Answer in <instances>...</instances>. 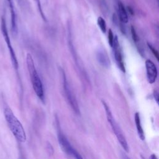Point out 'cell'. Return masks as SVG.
<instances>
[{"label":"cell","mask_w":159,"mask_h":159,"mask_svg":"<svg viewBox=\"0 0 159 159\" xmlns=\"http://www.w3.org/2000/svg\"><path fill=\"white\" fill-rule=\"evenodd\" d=\"M3 112L7 124L14 137L19 142H25L27 137L24 128L11 109L8 106H6L4 107Z\"/></svg>","instance_id":"6da1fadb"},{"label":"cell","mask_w":159,"mask_h":159,"mask_svg":"<svg viewBox=\"0 0 159 159\" xmlns=\"http://www.w3.org/2000/svg\"><path fill=\"white\" fill-rule=\"evenodd\" d=\"M26 64L30 78L31 80L32 85L37 97L42 101H44V91L43 84L40 76L35 68L34 60L30 53L26 55Z\"/></svg>","instance_id":"7a4b0ae2"},{"label":"cell","mask_w":159,"mask_h":159,"mask_svg":"<svg viewBox=\"0 0 159 159\" xmlns=\"http://www.w3.org/2000/svg\"><path fill=\"white\" fill-rule=\"evenodd\" d=\"M102 105H103L105 111H106L107 120L109 124H110V125L113 130V132L114 133L115 135L116 136L117 139L119 141V142L120 143L121 147L123 148V149L126 152H129L128 144H127V142L126 141V139L122 131L121 130L118 124L117 123L115 119L114 118L112 114L108 105L104 101H102Z\"/></svg>","instance_id":"3957f363"},{"label":"cell","mask_w":159,"mask_h":159,"mask_svg":"<svg viewBox=\"0 0 159 159\" xmlns=\"http://www.w3.org/2000/svg\"><path fill=\"white\" fill-rule=\"evenodd\" d=\"M1 33L2 34V36L4 37V41L6 42V44L7 45V47L9 50L12 64L14 68L17 70H18V68H19V63H18V61H17L14 50L11 44V39H10L9 35V33L7 31V29L6 20L4 17H2L1 20Z\"/></svg>","instance_id":"277c9868"},{"label":"cell","mask_w":159,"mask_h":159,"mask_svg":"<svg viewBox=\"0 0 159 159\" xmlns=\"http://www.w3.org/2000/svg\"><path fill=\"white\" fill-rule=\"evenodd\" d=\"M61 73L62 80H63V91H64L66 98L68 103L71 106V108L74 111V112L75 113H76L77 114H79L80 109H79L77 101H76V98H75V97L69 86V84H68L66 78L65 73L63 69H61Z\"/></svg>","instance_id":"5b68a950"},{"label":"cell","mask_w":159,"mask_h":159,"mask_svg":"<svg viewBox=\"0 0 159 159\" xmlns=\"http://www.w3.org/2000/svg\"><path fill=\"white\" fill-rule=\"evenodd\" d=\"M58 142L62 150L68 155L72 156L75 159H83L80 154L72 147L66 137L60 132L58 133Z\"/></svg>","instance_id":"8992f818"},{"label":"cell","mask_w":159,"mask_h":159,"mask_svg":"<svg viewBox=\"0 0 159 159\" xmlns=\"http://www.w3.org/2000/svg\"><path fill=\"white\" fill-rule=\"evenodd\" d=\"M145 68L147 81L149 83L153 84L155 82L157 77V69L154 63L150 60L145 61Z\"/></svg>","instance_id":"52a82bcc"},{"label":"cell","mask_w":159,"mask_h":159,"mask_svg":"<svg viewBox=\"0 0 159 159\" xmlns=\"http://www.w3.org/2000/svg\"><path fill=\"white\" fill-rule=\"evenodd\" d=\"M114 49V57L115 59L116 60V62L118 65V66L120 68V69L123 71L125 72V67H124V64L123 62V58H122V55L121 53V52L120 50V47H119V43L118 41V39L117 36H115L114 38V42H113V45L112 47Z\"/></svg>","instance_id":"ba28073f"},{"label":"cell","mask_w":159,"mask_h":159,"mask_svg":"<svg viewBox=\"0 0 159 159\" xmlns=\"http://www.w3.org/2000/svg\"><path fill=\"white\" fill-rule=\"evenodd\" d=\"M8 5L10 11L11 16V32L14 35H16L17 33V17L14 8L13 0H7Z\"/></svg>","instance_id":"9c48e42d"},{"label":"cell","mask_w":159,"mask_h":159,"mask_svg":"<svg viewBox=\"0 0 159 159\" xmlns=\"http://www.w3.org/2000/svg\"><path fill=\"white\" fill-rule=\"evenodd\" d=\"M96 58L102 66L105 68H109L110 66L109 58L106 52L103 49H99L96 52Z\"/></svg>","instance_id":"30bf717a"},{"label":"cell","mask_w":159,"mask_h":159,"mask_svg":"<svg viewBox=\"0 0 159 159\" xmlns=\"http://www.w3.org/2000/svg\"><path fill=\"white\" fill-rule=\"evenodd\" d=\"M134 119H135V125H136V128H137V133L139 134V137H140V139L141 140H143L145 139L144 132H143V130L142 125H141L140 115H139V114L138 112H136L135 114Z\"/></svg>","instance_id":"8fae6325"},{"label":"cell","mask_w":159,"mask_h":159,"mask_svg":"<svg viewBox=\"0 0 159 159\" xmlns=\"http://www.w3.org/2000/svg\"><path fill=\"white\" fill-rule=\"evenodd\" d=\"M118 13L120 21L123 23H127L129 20L127 13L124 6L121 2H118Z\"/></svg>","instance_id":"7c38bea8"},{"label":"cell","mask_w":159,"mask_h":159,"mask_svg":"<svg viewBox=\"0 0 159 159\" xmlns=\"http://www.w3.org/2000/svg\"><path fill=\"white\" fill-rule=\"evenodd\" d=\"M98 25L100 28L102 33H105L106 31V24L105 20L102 17H99L97 20Z\"/></svg>","instance_id":"4fadbf2b"},{"label":"cell","mask_w":159,"mask_h":159,"mask_svg":"<svg viewBox=\"0 0 159 159\" xmlns=\"http://www.w3.org/2000/svg\"><path fill=\"white\" fill-rule=\"evenodd\" d=\"M34 1L36 2L37 4V7L39 9V11L42 17V19L46 21V18H45V16H44V14L43 12V11H42V6H41V3H40V0H34Z\"/></svg>","instance_id":"5bb4252c"},{"label":"cell","mask_w":159,"mask_h":159,"mask_svg":"<svg viewBox=\"0 0 159 159\" xmlns=\"http://www.w3.org/2000/svg\"><path fill=\"white\" fill-rule=\"evenodd\" d=\"M114 38V36L113 35V32L111 29H109V32H108V42H109V45L111 47H112V45H113Z\"/></svg>","instance_id":"9a60e30c"},{"label":"cell","mask_w":159,"mask_h":159,"mask_svg":"<svg viewBox=\"0 0 159 159\" xmlns=\"http://www.w3.org/2000/svg\"><path fill=\"white\" fill-rule=\"evenodd\" d=\"M147 45H148V48L150 49V50L152 51V53H153V54L154 55V56L156 57L157 60H159V55H158V51H157L150 43H147Z\"/></svg>","instance_id":"2e32d148"},{"label":"cell","mask_w":159,"mask_h":159,"mask_svg":"<svg viewBox=\"0 0 159 159\" xmlns=\"http://www.w3.org/2000/svg\"><path fill=\"white\" fill-rule=\"evenodd\" d=\"M131 34H132V37L134 41L135 42H137L139 41V37L136 33L135 29H134V27L133 26L131 27Z\"/></svg>","instance_id":"e0dca14e"},{"label":"cell","mask_w":159,"mask_h":159,"mask_svg":"<svg viewBox=\"0 0 159 159\" xmlns=\"http://www.w3.org/2000/svg\"><path fill=\"white\" fill-rule=\"evenodd\" d=\"M47 150L48 151V153L49 154L52 155L53 153V148L52 147V146L50 145V143H48L47 146Z\"/></svg>","instance_id":"ac0fdd59"},{"label":"cell","mask_w":159,"mask_h":159,"mask_svg":"<svg viewBox=\"0 0 159 159\" xmlns=\"http://www.w3.org/2000/svg\"><path fill=\"white\" fill-rule=\"evenodd\" d=\"M153 96H154V98H155L156 102L158 103V93L156 90H155L153 91Z\"/></svg>","instance_id":"d6986e66"},{"label":"cell","mask_w":159,"mask_h":159,"mask_svg":"<svg viewBox=\"0 0 159 159\" xmlns=\"http://www.w3.org/2000/svg\"><path fill=\"white\" fill-rule=\"evenodd\" d=\"M121 158L122 159H130L128 156H127L125 154H124V153H122Z\"/></svg>","instance_id":"ffe728a7"},{"label":"cell","mask_w":159,"mask_h":159,"mask_svg":"<svg viewBox=\"0 0 159 159\" xmlns=\"http://www.w3.org/2000/svg\"><path fill=\"white\" fill-rule=\"evenodd\" d=\"M150 159H158V158L155 154H152L150 157Z\"/></svg>","instance_id":"44dd1931"}]
</instances>
